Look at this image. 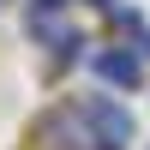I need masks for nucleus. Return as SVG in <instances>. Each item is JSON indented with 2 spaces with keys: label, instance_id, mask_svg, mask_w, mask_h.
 <instances>
[{
  "label": "nucleus",
  "instance_id": "nucleus-2",
  "mask_svg": "<svg viewBox=\"0 0 150 150\" xmlns=\"http://www.w3.org/2000/svg\"><path fill=\"white\" fill-rule=\"evenodd\" d=\"M90 66H96V78L114 84V90H138V84H144V54H138V48H120L114 42V48H102Z\"/></svg>",
  "mask_w": 150,
  "mask_h": 150
},
{
  "label": "nucleus",
  "instance_id": "nucleus-1",
  "mask_svg": "<svg viewBox=\"0 0 150 150\" xmlns=\"http://www.w3.org/2000/svg\"><path fill=\"white\" fill-rule=\"evenodd\" d=\"M72 126H78L96 150H126L132 132H138V120H132V108L120 102V96H78V102H72Z\"/></svg>",
  "mask_w": 150,
  "mask_h": 150
}]
</instances>
